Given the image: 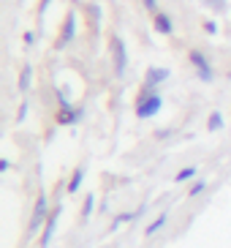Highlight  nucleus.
<instances>
[{
    "mask_svg": "<svg viewBox=\"0 0 231 248\" xmlns=\"http://www.w3.org/2000/svg\"><path fill=\"white\" fill-rule=\"evenodd\" d=\"M160 109H163V95H160L155 88H144L142 93H139L136 107H133V112H136L139 120H150V117H155Z\"/></svg>",
    "mask_w": 231,
    "mask_h": 248,
    "instance_id": "f257e3e1",
    "label": "nucleus"
},
{
    "mask_svg": "<svg viewBox=\"0 0 231 248\" xmlns=\"http://www.w3.org/2000/svg\"><path fill=\"white\" fill-rule=\"evenodd\" d=\"M49 197L46 194H41V197L36 199V207H33V216H30V234H36L43 229V224H46V218H49Z\"/></svg>",
    "mask_w": 231,
    "mask_h": 248,
    "instance_id": "f03ea898",
    "label": "nucleus"
},
{
    "mask_svg": "<svg viewBox=\"0 0 231 248\" xmlns=\"http://www.w3.org/2000/svg\"><path fill=\"white\" fill-rule=\"evenodd\" d=\"M109 49H112V63H115V74L123 77L125 68H128V49H125V41L120 36H112L109 41Z\"/></svg>",
    "mask_w": 231,
    "mask_h": 248,
    "instance_id": "7ed1b4c3",
    "label": "nucleus"
},
{
    "mask_svg": "<svg viewBox=\"0 0 231 248\" xmlns=\"http://www.w3.org/2000/svg\"><path fill=\"white\" fill-rule=\"evenodd\" d=\"M188 58H190V66L196 68V74H199V79H202V82H212V79H215V68L210 66V60H207V55H204V52L190 49Z\"/></svg>",
    "mask_w": 231,
    "mask_h": 248,
    "instance_id": "20e7f679",
    "label": "nucleus"
},
{
    "mask_svg": "<svg viewBox=\"0 0 231 248\" xmlns=\"http://www.w3.org/2000/svg\"><path fill=\"white\" fill-rule=\"evenodd\" d=\"M60 213H63V204H55L49 213V218H46V224H43L41 229V240H38V246L46 248L52 243V237H55V232H58V221H60Z\"/></svg>",
    "mask_w": 231,
    "mask_h": 248,
    "instance_id": "39448f33",
    "label": "nucleus"
},
{
    "mask_svg": "<svg viewBox=\"0 0 231 248\" xmlns=\"http://www.w3.org/2000/svg\"><path fill=\"white\" fill-rule=\"evenodd\" d=\"M169 77H172V71H169V68L150 66V68H147V74H144V88H155V90H158V85H163Z\"/></svg>",
    "mask_w": 231,
    "mask_h": 248,
    "instance_id": "423d86ee",
    "label": "nucleus"
},
{
    "mask_svg": "<svg viewBox=\"0 0 231 248\" xmlns=\"http://www.w3.org/2000/svg\"><path fill=\"white\" fill-rule=\"evenodd\" d=\"M73 36H76V14L73 11H68L63 19V30H60V38H58V46H65V44H71Z\"/></svg>",
    "mask_w": 231,
    "mask_h": 248,
    "instance_id": "0eeeda50",
    "label": "nucleus"
},
{
    "mask_svg": "<svg viewBox=\"0 0 231 248\" xmlns=\"http://www.w3.org/2000/svg\"><path fill=\"white\" fill-rule=\"evenodd\" d=\"M152 28H155V33H160V36H172V33H174V22H172V16L163 14V11L152 14Z\"/></svg>",
    "mask_w": 231,
    "mask_h": 248,
    "instance_id": "6e6552de",
    "label": "nucleus"
},
{
    "mask_svg": "<svg viewBox=\"0 0 231 248\" xmlns=\"http://www.w3.org/2000/svg\"><path fill=\"white\" fill-rule=\"evenodd\" d=\"M82 115H85V112L76 109V107H60V112H58V125H73V123H79Z\"/></svg>",
    "mask_w": 231,
    "mask_h": 248,
    "instance_id": "1a4fd4ad",
    "label": "nucleus"
},
{
    "mask_svg": "<svg viewBox=\"0 0 231 248\" xmlns=\"http://www.w3.org/2000/svg\"><path fill=\"white\" fill-rule=\"evenodd\" d=\"M166 221H169V213H160V216H158L155 221H150V224H147V229H144V237H152V234H158L160 229L166 226Z\"/></svg>",
    "mask_w": 231,
    "mask_h": 248,
    "instance_id": "9d476101",
    "label": "nucleus"
},
{
    "mask_svg": "<svg viewBox=\"0 0 231 248\" xmlns=\"http://www.w3.org/2000/svg\"><path fill=\"white\" fill-rule=\"evenodd\" d=\"M82 183H85V167H76L71 180H68V194H76V191L82 188Z\"/></svg>",
    "mask_w": 231,
    "mask_h": 248,
    "instance_id": "9b49d317",
    "label": "nucleus"
},
{
    "mask_svg": "<svg viewBox=\"0 0 231 248\" xmlns=\"http://www.w3.org/2000/svg\"><path fill=\"white\" fill-rule=\"evenodd\" d=\"M30 82H33V66H25L19 71V90H22V93L30 90Z\"/></svg>",
    "mask_w": 231,
    "mask_h": 248,
    "instance_id": "f8f14e48",
    "label": "nucleus"
},
{
    "mask_svg": "<svg viewBox=\"0 0 231 248\" xmlns=\"http://www.w3.org/2000/svg\"><path fill=\"white\" fill-rule=\"evenodd\" d=\"M220 128H223V115L220 112H212L207 117V131H220Z\"/></svg>",
    "mask_w": 231,
    "mask_h": 248,
    "instance_id": "ddd939ff",
    "label": "nucleus"
},
{
    "mask_svg": "<svg viewBox=\"0 0 231 248\" xmlns=\"http://www.w3.org/2000/svg\"><path fill=\"white\" fill-rule=\"evenodd\" d=\"M196 172H199L196 167H185V169H180V172L174 175V183H188V180H193Z\"/></svg>",
    "mask_w": 231,
    "mask_h": 248,
    "instance_id": "4468645a",
    "label": "nucleus"
},
{
    "mask_svg": "<svg viewBox=\"0 0 231 248\" xmlns=\"http://www.w3.org/2000/svg\"><path fill=\"white\" fill-rule=\"evenodd\" d=\"M93 210H95V197L90 194V197L85 199V207H82V218H90V216H93Z\"/></svg>",
    "mask_w": 231,
    "mask_h": 248,
    "instance_id": "2eb2a0df",
    "label": "nucleus"
},
{
    "mask_svg": "<svg viewBox=\"0 0 231 248\" xmlns=\"http://www.w3.org/2000/svg\"><path fill=\"white\" fill-rule=\"evenodd\" d=\"M204 188H207V180H196L193 186H190L188 197H199V194H204Z\"/></svg>",
    "mask_w": 231,
    "mask_h": 248,
    "instance_id": "dca6fc26",
    "label": "nucleus"
},
{
    "mask_svg": "<svg viewBox=\"0 0 231 248\" xmlns=\"http://www.w3.org/2000/svg\"><path fill=\"white\" fill-rule=\"evenodd\" d=\"M58 101L60 107H71V95L65 93V88H58Z\"/></svg>",
    "mask_w": 231,
    "mask_h": 248,
    "instance_id": "f3484780",
    "label": "nucleus"
},
{
    "mask_svg": "<svg viewBox=\"0 0 231 248\" xmlns=\"http://www.w3.org/2000/svg\"><path fill=\"white\" fill-rule=\"evenodd\" d=\"M142 3H144V8L150 14H158V0H142Z\"/></svg>",
    "mask_w": 231,
    "mask_h": 248,
    "instance_id": "a211bd4d",
    "label": "nucleus"
},
{
    "mask_svg": "<svg viewBox=\"0 0 231 248\" xmlns=\"http://www.w3.org/2000/svg\"><path fill=\"white\" fill-rule=\"evenodd\" d=\"M204 30H207L210 36H215V33H217V25L212 22V19H207V22H204Z\"/></svg>",
    "mask_w": 231,
    "mask_h": 248,
    "instance_id": "6ab92c4d",
    "label": "nucleus"
},
{
    "mask_svg": "<svg viewBox=\"0 0 231 248\" xmlns=\"http://www.w3.org/2000/svg\"><path fill=\"white\" fill-rule=\"evenodd\" d=\"M25 117H28V104H22L19 107V112H16V123H22Z\"/></svg>",
    "mask_w": 231,
    "mask_h": 248,
    "instance_id": "aec40b11",
    "label": "nucleus"
},
{
    "mask_svg": "<svg viewBox=\"0 0 231 248\" xmlns=\"http://www.w3.org/2000/svg\"><path fill=\"white\" fill-rule=\"evenodd\" d=\"M8 169H11V161L3 158V161H0V172H8Z\"/></svg>",
    "mask_w": 231,
    "mask_h": 248,
    "instance_id": "412c9836",
    "label": "nucleus"
},
{
    "mask_svg": "<svg viewBox=\"0 0 231 248\" xmlns=\"http://www.w3.org/2000/svg\"><path fill=\"white\" fill-rule=\"evenodd\" d=\"M49 6H52V0H41V16H43V11H46Z\"/></svg>",
    "mask_w": 231,
    "mask_h": 248,
    "instance_id": "4be33fe9",
    "label": "nucleus"
}]
</instances>
